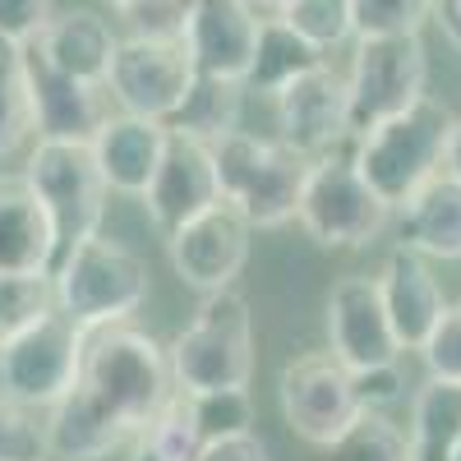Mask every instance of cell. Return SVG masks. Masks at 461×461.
Returning a JSON list of instances; mask_svg holds the SVG:
<instances>
[{
	"label": "cell",
	"instance_id": "ab89813d",
	"mask_svg": "<svg viewBox=\"0 0 461 461\" xmlns=\"http://www.w3.org/2000/svg\"><path fill=\"white\" fill-rule=\"evenodd\" d=\"M429 19H438V28L447 32V42L461 51V0H434V14Z\"/></svg>",
	"mask_w": 461,
	"mask_h": 461
},
{
	"label": "cell",
	"instance_id": "60d3db41",
	"mask_svg": "<svg viewBox=\"0 0 461 461\" xmlns=\"http://www.w3.org/2000/svg\"><path fill=\"white\" fill-rule=\"evenodd\" d=\"M443 171L461 180V121H452V134H447V152H443Z\"/></svg>",
	"mask_w": 461,
	"mask_h": 461
},
{
	"label": "cell",
	"instance_id": "6da1fadb",
	"mask_svg": "<svg viewBox=\"0 0 461 461\" xmlns=\"http://www.w3.org/2000/svg\"><path fill=\"white\" fill-rule=\"evenodd\" d=\"M171 383H176L171 360L148 332H139L130 323H111V328L88 332L79 388L130 434H139L176 397Z\"/></svg>",
	"mask_w": 461,
	"mask_h": 461
},
{
	"label": "cell",
	"instance_id": "d6a6232c",
	"mask_svg": "<svg viewBox=\"0 0 461 461\" xmlns=\"http://www.w3.org/2000/svg\"><path fill=\"white\" fill-rule=\"evenodd\" d=\"M434 14V0H351V23L356 37H402L420 32Z\"/></svg>",
	"mask_w": 461,
	"mask_h": 461
},
{
	"label": "cell",
	"instance_id": "8d00e7d4",
	"mask_svg": "<svg viewBox=\"0 0 461 461\" xmlns=\"http://www.w3.org/2000/svg\"><path fill=\"white\" fill-rule=\"evenodd\" d=\"M51 23V0H0V37L14 47H32Z\"/></svg>",
	"mask_w": 461,
	"mask_h": 461
},
{
	"label": "cell",
	"instance_id": "d6986e66",
	"mask_svg": "<svg viewBox=\"0 0 461 461\" xmlns=\"http://www.w3.org/2000/svg\"><path fill=\"white\" fill-rule=\"evenodd\" d=\"M171 130L162 121H143V115H106L102 130L93 134V158L97 171L106 180V189L115 194H148L152 176L162 167V152H167Z\"/></svg>",
	"mask_w": 461,
	"mask_h": 461
},
{
	"label": "cell",
	"instance_id": "277c9868",
	"mask_svg": "<svg viewBox=\"0 0 461 461\" xmlns=\"http://www.w3.org/2000/svg\"><path fill=\"white\" fill-rule=\"evenodd\" d=\"M56 310L79 328L97 332L111 323H125L139 304L148 300V263L111 236H88L74 245L51 273Z\"/></svg>",
	"mask_w": 461,
	"mask_h": 461
},
{
	"label": "cell",
	"instance_id": "30bf717a",
	"mask_svg": "<svg viewBox=\"0 0 461 461\" xmlns=\"http://www.w3.org/2000/svg\"><path fill=\"white\" fill-rule=\"evenodd\" d=\"M277 397H282V415L291 434L304 438L310 447H332L365 411L356 397L351 369L332 360V351H310L291 360L277 378Z\"/></svg>",
	"mask_w": 461,
	"mask_h": 461
},
{
	"label": "cell",
	"instance_id": "8992f818",
	"mask_svg": "<svg viewBox=\"0 0 461 461\" xmlns=\"http://www.w3.org/2000/svg\"><path fill=\"white\" fill-rule=\"evenodd\" d=\"M23 185L32 189V199L42 203L51 221V240H56V263L97 236L102 212H106V180L97 171L93 143H69V139H37L32 158L23 167ZM51 263V273H56Z\"/></svg>",
	"mask_w": 461,
	"mask_h": 461
},
{
	"label": "cell",
	"instance_id": "603a6c76",
	"mask_svg": "<svg viewBox=\"0 0 461 461\" xmlns=\"http://www.w3.org/2000/svg\"><path fill=\"white\" fill-rule=\"evenodd\" d=\"M47 461H106L111 452H121L134 434L115 420L74 383V393L60 397L47 415Z\"/></svg>",
	"mask_w": 461,
	"mask_h": 461
},
{
	"label": "cell",
	"instance_id": "7402d4cb",
	"mask_svg": "<svg viewBox=\"0 0 461 461\" xmlns=\"http://www.w3.org/2000/svg\"><path fill=\"white\" fill-rule=\"evenodd\" d=\"M32 47L47 56V65L69 74V79L106 88V74H111L121 37H115L111 23L102 14H93V10H65V14H51L47 32L37 37Z\"/></svg>",
	"mask_w": 461,
	"mask_h": 461
},
{
	"label": "cell",
	"instance_id": "f546056e",
	"mask_svg": "<svg viewBox=\"0 0 461 461\" xmlns=\"http://www.w3.org/2000/svg\"><path fill=\"white\" fill-rule=\"evenodd\" d=\"M282 23H291L304 42L319 47L323 56L346 47L356 37V23H351V0H291V5L277 14Z\"/></svg>",
	"mask_w": 461,
	"mask_h": 461
},
{
	"label": "cell",
	"instance_id": "f1b7e54d",
	"mask_svg": "<svg viewBox=\"0 0 461 461\" xmlns=\"http://www.w3.org/2000/svg\"><path fill=\"white\" fill-rule=\"evenodd\" d=\"M32 134V97H28V69L23 47L0 37V158H14Z\"/></svg>",
	"mask_w": 461,
	"mask_h": 461
},
{
	"label": "cell",
	"instance_id": "cb8c5ba5",
	"mask_svg": "<svg viewBox=\"0 0 461 461\" xmlns=\"http://www.w3.org/2000/svg\"><path fill=\"white\" fill-rule=\"evenodd\" d=\"M411 461H452L461 447V383L429 378L411 397Z\"/></svg>",
	"mask_w": 461,
	"mask_h": 461
},
{
	"label": "cell",
	"instance_id": "2e32d148",
	"mask_svg": "<svg viewBox=\"0 0 461 461\" xmlns=\"http://www.w3.org/2000/svg\"><path fill=\"white\" fill-rule=\"evenodd\" d=\"M258 10L249 0H194L185 23V51L194 74L245 84L254 47H258Z\"/></svg>",
	"mask_w": 461,
	"mask_h": 461
},
{
	"label": "cell",
	"instance_id": "4316f807",
	"mask_svg": "<svg viewBox=\"0 0 461 461\" xmlns=\"http://www.w3.org/2000/svg\"><path fill=\"white\" fill-rule=\"evenodd\" d=\"M130 443H134V447H130V461H199V447H203V443H199L194 420H189L185 393L171 397Z\"/></svg>",
	"mask_w": 461,
	"mask_h": 461
},
{
	"label": "cell",
	"instance_id": "7a4b0ae2",
	"mask_svg": "<svg viewBox=\"0 0 461 461\" xmlns=\"http://www.w3.org/2000/svg\"><path fill=\"white\" fill-rule=\"evenodd\" d=\"M452 121L456 115L438 97L425 93L402 115H393V121H383V125L365 130L360 139H351V162L383 203L402 208L420 185L443 171Z\"/></svg>",
	"mask_w": 461,
	"mask_h": 461
},
{
	"label": "cell",
	"instance_id": "44dd1931",
	"mask_svg": "<svg viewBox=\"0 0 461 461\" xmlns=\"http://www.w3.org/2000/svg\"><path fill=\"white\" fill-rule=\"evenodd\" d=\"M56 240L42 203L32 199L23 176H0V273L51 277Z\"/></svg>",
	"mask_w": 461,
	"mask_h": 461
},
{
	"label": "cell",
	"instance_id": "4dcf8cb0",
	"mask_svg": "<svg viewBox=\"0 0 461 461\" xmlns=\"http://www.w3.org/2000/svg\"><path fill=\"white\" fill-rule=\"evenodd\" d=\"M189 402V420L199 429V443H217V438H236L254 429V397L249 388H221V393H199L185 397Z\"/></svg>",
	"mask_w": 461,
	"mask_h": 461
},
{
	"label": "cell",
	"instance_id": "d590c367",
	"mask_svg": "<svg viewBox=\"0 0 461 461\" xmlns=\"http://www.w3.org/2000/svg\"><path fill=\"white\" fill-rule=\"evenodd\" d=\"M420 356L429 365V378L461 383V304H447L443 323L434 328V337L425 346H420Z\"/></svg>",
	"mask_w": 461,
	"mask_h": 461
},
{
	"label": "cell",
	"instance_id": "b9f144b4",
	"mask_svg": "<svg viewBox=\"0 0 461 461\" xmlns=\"http://www.w3.org/2000/svg\"><path fill=\"white\" fill-rule=\"evenodd\" d=\"M249 5H254V10H267V14H282L291 0H249Z\"/></svg>",
	"mask_w": 461,
	"mask_h": 461
},
{
	"label": "cell",
	"instance_id": "52a82bcc",
	"mask_svg": "<svg viewBox=\"0 0 461 461\" xmlns=\"http://www.w3.org/2000/svg\"><path fill=\"white\" fill-rule=\"evenodd\" d=\"M388 217L393 208L356 171L351 152H332V158L310 162L295 212V221L310 230V240H319L323 249H365L388 230Z\"/></svg>",
	"mask_w": 461,
	"mask_h": 461
},
{
	"label": "cell",
	"instance_id": "5b68a950",
	"mask_svg": "<svg viewBox=\"0 0 461 461\" xmlns=\"http://www.w3.org/2000/svg\"><path fill=\"white\" fill-rule=\"evenodd\" d=\"M171 378L185 397L221 393V388H249L254 374V319L249 300L230 286L203 295L189 328L167 346Z\"/></svg>",
	"mask_w": 461,
	"mask_h": 461
},
{
	"label": "cell",
	"instance_id": "1f68e13d",
	"mask_svg": "<svg viewBox=\"0 0 461 461\" xmlns=\"http://www.w3.org/2000/svg\"><path fill=\"white\" fill-rule=\"evenodd\" d=\"M56 310L51 277H23V273H0V346L14 341L23 328H32L42 314Z\"/></svg>",
	"mask_w": 461,
	"mask_h": 461
},
{
	"label": "cell",
	"instance_id": "e0dca14e",
	"mask_svg": "<svg viewBox=\"0 0 461 461\" xmlns=\"http://www.w3.org/2000/svg\"><path fill=\"white\" fill-rule=\"evenodd\" d=\"M28 69V97H32V134L37 139H69V143H93V134L106 121V102L97 84L69 79L37 47H23Z\"/></svg>",
	"mask_w": 461,
	"mask_h": 461
},
{
	"label": "cell",
	"instance_id": "e575fe53",
	"mask_svg": "<svg viewBox=\"0 0 461 461\" xmlns=\"http://www.w3.org/2000/svg\"><path fill=\"white\" fill-rule=\"evenodd\" d=\"M194 0H143L125 10L121 19L130 23V37H162V42H185V23Z\"/></svg>",
	"mask_w": 461,
	"mask_h": 461
},
{
	"label": "cell",
	"instance_id": "74e56055",
	"mask_svg": "<svg viewBox=\"0 0 461 461\" xmlns=\"http://www.w3.org/2000/svg\"><path fill=\"white\" fill-rule=\"evenodd\" d=\"M356 378V397L365 411H393L406 397V378H402V360L397 365H378V369H360Z\"/></svg>",
	"mask_w": 461,
	"mask_h": 461
},
{
	"label": "cell",
	"instance_id": "f35d334b",
	"mask_svg": "<svg viewBox=\"0 0 461 461\" xmlns=\"http://www.w3.org/2000/svg\"><path fill=\"white\" fill-rule=\"evenodd\" d=\"M199 461H267V443L249 429V434H236V438L203 443L199 447Z\"/></svg>",
	"mask_w": 461,
	"mask_h": 461
},
{
	"label": "cell",
	"instance_id": "7c38bea8",
	"mask_svg": "<svg viewBox=\"0 0 461 461\" xmlns=\"http://www.w3.org/2000/svg\"><path fill=\"white\" fill-rule=\"evenodd\" d=\"M277 115V139L300 152L304 162L332 158L351 143V102H346V74L332 65H319L310 74H300L295 84H286L273 97Z\"/></svg>",
	"mask_w": 461,
	"mask_h": 461
},
{
	"label": "cell",
	"instance_id": "836d02e7",
	"mask_svg": "<svg viewBox=\"0 0 461 461\" xmlns=\"http://www.w3.org/2000/svg\"><path fill=\"white\" fill-rule=\"evenodd\" d=\"M0 461H47V434L28 406L0 393Z\"/></svg>",
	"mask_w": 461,
	"mask_h": 461
},
{
	"label": "cell",
	"instance_id": "d4e9b609",
	"mask_svg": "<svg viewBox=\"0 0 461 461\" xmlns=\"http://www.w3.org/2000/svg\"><path fill=\"white\" fill-rule=\"evenodd\" d=\"M319 65H328V56L319 47H310L291 23H282L273 14L258 28V47H254V60H249V74H245V93L277 97L286 84H295L300 74H310Z\"/></svg>",
	"mask_w": 461,
	"mask_h": 461
},
{
	"label": "cell",
	"instance_id": "5bb4252c",
	"mask_svg": "<svg viewBox=\"0 0 461 461\" xmlns=\"http://www.w3.org/2000/svg\"><path fill=\"white\" fill-rule=\"evenodd\" d=\"M328 351L351 374L397 365L402 341L393 332V319L383 310V295L374 277H341L328 295Z\"/></svg>",
	"mask_w": 461,
	"mask_h": 461
},
{
	"label": "cell",
	"instance_id": "3957f363",
	"mask_svg": "<svg viewBox=\"0 0 461 461\" xmlns=\"http://www.w3.org/2000/svg\"><path fill=\"white\" fill-rule=\"evenodd\" d=\"M212 158H217L221 203L236 208L254 230H277L295 221L310 162L300 152H291L277 134L263 139V134L236 130L221 143H212Z\"/></svg>",
	"mask_w": 461,
	"mask_h": 461
},
{
	"label": "cell",
	"instance_id": "ba28073f",
	"mask_svg": "<svg viewBox=\"0 0 461 461\" xmlns=\"http://www.w3.org/2000/svg\"><path fill=\"white\" fill-rule=\"evenodd\" d=\"M429 88V56L420 32L402 37H356V56L346 69V102H351V139L393 121L415 106Z\"/></svg>",
	"mask_w": 461,
	"mask_h": 461
},
{
	"label": "cell",
	"instance_id": "4fadbf2b",
	"mask_svg": "<svg viewBox=\"0 0 461 461\" xmlns=\"http://www.w3.org/2000/svg\"><path fill=\"white\" fill-rule=\"evenodd\" d=\"M249 236L254 226L236 212V208H208L203 217L185 221L180 230L167 236V254H171V267L185 286H194L203 295L212 291H230L240 277V267L249 258Z\"/></svg>",
	"mask_w": 461,
	"mask_h": 461
},
{
	"label": "cell",
	"instance_id": "484cf974",
	"mask_svg": "<svg viewBox=\"0 0 461 461\" xmlns=\"http://www.w3.org/2000/svg\"><path fill=\"white\" fill-rule=\"evenodd\" d=\"M240 111H245V84L212 79V74H194L185 102L167 121L171 134H189L199 143H221L226 134L240 130Z\"/></svg>",
	"mask_w": 461,
	"mask_h": 461
},
{
	"label": "cell",
	"instance_id": "ee69618b",
	"mask_svg": "<svg viewBox=\"0 0 461 461\" xmlns=\"http://www.w3.org/2000/svg\"><path fill=\"white\" fill-rule=\"evenodd\" d=\"M452 461H461V447H456V456H452Z\"/></svg>",
	"mask_w": 461,
	"mask_h": 461
},
{
	"label": "cell",
	"instance_id": "9a60e30c",
	"mask_svg": "<svg viewBox=\"0 0 461 461\" xmlns=\"http://www.w3.org/2000/svg\"><path fill=\"white\" fill-rule=\"evenodd\" d=\"M148 217L158 221L162 236L180 230L185 221L203 217L208 208L221 203V185H217V158H212V143H199L189 134H171L167 152H162V167L148 185Z\"/></svg>",
	"mask_w": 461,
	"mask_h": 461
},
{
	"label": "cell",
	"instance_id": "83f0119b",
	"mask_svg": "<svg viewBox=\"0 0 461 461\" xmlns=\"http://www.w3.org/2000/svg\"><path fill=\"white\" fill-rule=\"evenodd\" d=\"M323 461H411V443L388 411H360L356 425L323 447Z\"/></svg>",
	"mask_w": 461,
	"mask_h": 461
},
{
	"label": "cell",
	"instance_id": "9c48e42d",
	"mask_svg": "<svg viewBox=\"0 0 461 461\" xmlns=\"http://www.w3.org/2000/svg\"><path fill=\"white\" fill-rule=\"evenodd\" d=\"M84 346H88V332H79L60 310L42 314L14 341L0 346V393L28 411H37V406L51 411L79 383Z\"/></svg>",
	"mask_w": 461,
	"mask_h": 461
},
{
	"label": "cell",
	"instance_id": "8fae6325",
	"mask_svg": "<svg viewBox=\"0 0 461 461\" xmlns=\"http://www.w3.org/2000/svg\"><path fill=\"white\" fill-rule=\"evenodd\" d=\"M189 84H194V65H189L185 42H162V37H121L106 74V88L125 115L162 125L185 102Z\"/></svg>",
	"mask_w": 461,
	"mask_h": 461
},
{
	"label": "cell",
	"instance_id": "ac0fdd59",
	"mask_svg": "<svg viewBox=\"0 0 461 461\" xmlns=\"http://www.w3.org/2000/svg\"><path fill=\"white\" fill-rule=\"evenodd\" d=\"M378 295H383V310L393 319V332L402 341V351H420L434 328L447 314V295L438 286V277L429 273V258H420L411 249H393L378 267Z\"/></svg>",
	"mask_w": 461,
	"mask_h": 461
},
{
	"label": "cell",
	"instance_id": "7bdbcfd3",
	"mask_svg": "<svg viewBox=\"0 0 461 461\" xmlns=\"http://www.w3.org/2000/svg\"><path fill=\"white\" fill-rule=\"evenodd\" d=\"M111 5H115V10H121V14H125V10H134V5H143V0H111Z\"/></svg>",
	"mask_w": 461,
	"mask_h": 461
},
{
	"label": "cell",
	"instance_id": "ffe728a7",
	"mask_svg": "<svg viewBox=\"0 0 461 461\" xmlns=\"http://www.w3.org/2000/svg\"><path fill=\"white\" fill-rule=\"evenodd\" d=\"M397 240L420 258H461V180L438 171L397 208Z\"/></svg>",
	"mask_w": 461,
	"mask_h": 461
}]
</instances>
